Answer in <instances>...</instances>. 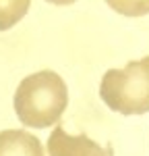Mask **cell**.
I'll return each instance as SVG.
<instances>
[{
  "mask_svg": "<svg viewBox=\"0 0 149 156\" xmlns=\"http://www.w3.org/2000/svg\"><path fill=\"white\" fill-rule=\"evenodd\" d=\"M0 156H46L44 146L25 129L0 131Z\"/></svg>",
  "mask_w": 149,
  "mask_h": 156,
  "instance_id": "277c9868",
  "label": "cell"
},
{
  "mask_svg": "<svg viewBox=\"0 0 149 156\" xmlns=\"http://www.w3.org/2000/svg\"><path fill=\"white\" fill-rule=\"evenodd\" d=\"M106 2L124 17H143L149 12V0H106Z\"/></svg>",
  "mask_w": 149,
  "mask_h": 156,
  "instance_id": "8992f818",
  "label": "cell"
},
{
  "mask_svg": "<svg viewBox=\"0 0 149 156\" xmlns=\"http://www.w3.org/2000/svg\"><path fill=\"white\" fill-rule=\"evenodd\" d=\"M68 104V90L58 73L37 71L25 77L15 92V112L27 127L46 129L58 123Z\"/></svg>",
  "mask_w": 149,
  "mask_h": 156,
  "instance_id": "6da1fadb",
  "label": "cell"
},
{
  "mask_svg": "<svg viewBox=\"0 0 149 156\" xmlns=\"http://www.w3.org/2000/svg\"><path fill=\"white\" fill-rule=\"evenodd\" d=\"M99 96L110 110L120 115L149 112V56L131 60L124 69L106 71Z\"/></svg>",
  "mask_w": 149,
  "mask_h": 156,
  "instance_id": "7a4b0ae2",
  "label": "cell"
},
{
  "mask_svg": "<svg viewBox=\"0 0 149 156\" xmlns=\"http://www.w3.org/2000/svg\"><path fill=\"white\" fill-rule=\"evenodd\" d=\"M48 2H52V4H60V6H64V4H73V2H77V0H48Z\"/></svg>",
  "mask_w": 149,
  "mask_h": 156,
  "instance_id": "52a82bcc",
  "label": "cell"
},
{
  "mask_svg": "<svg viewBox=\"0 0 149 156\" xmlns=\"http://www.w3.org/2000/svg\"><path fill=\"white\" fill-rule=\"evenodd\" d=\"M31 0H0V31L11 29L29 11Z\"/></svg>",
  "mask_w": 149,
  "mask_h": 156,
  "instance_id": "5b68a950",
  "label": "cell"
},
{
  "mask_svg": "<svg viewBox=\"0 0 149 156\" xmlns=\"http://www.w3.org/2000/svg\"><path fill=\"white\" fill-rule=\"evenodd\" d=\"M48 154L50 156H114V148L108 144L101 148L93 140H89L87 133L68 135L58 125L48 137Z\"/></svg>",
  "mask_w": 149,
  "mask_h": 156,
  "instance_id": "3957f363",
  "label": "cell"
}]
</instances>
